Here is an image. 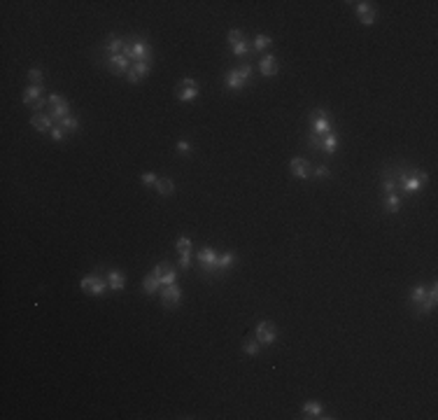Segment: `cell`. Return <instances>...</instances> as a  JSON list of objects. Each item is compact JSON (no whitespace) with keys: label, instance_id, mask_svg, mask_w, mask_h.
<instances>
[{"label":"cell","instance_id":"obj_1","mask_svg":"<svg viewBox=\"0 0 438 420\" xmlns=\"http://www.w3.org/2000/svg\"><path fill=\"white\" fill-rule=\"evenodd\" d=\"M124 56L128 61H149L152 59V49H149V42H145L143 38H135L133 44H126Z\"/></svg>","mask_w":438,"mask_h":420},{"label":"cell","instance_id":"obj_2","mask_svg":"<svg viewBox=\"0 0 438 420\" xmlns=\"http://www.w3.org/2000/svg\"><path fill=\"white\" fill-rule=\"evenodd\" d=\"M310 122H312V133H315V136H324V133L334 131V128H331L334 126V117L328 115L324 108L310 112Z\"/></svg>","mask_w":438,"mask_h":420},{"label":"cell","instance_id":"obj_3","mask_svg":"<svg viewBox=\"0 0 438 420\" xmlns=\"http://www.w3.org/2000/svg\"><path fill=\"white\" fill-rule=\"evenodd\" d=\"M250 75H252V66L245 63V66H240L238 70H231L229 75H226V87L229 89H242L247 84V80H250Z\"/></svg>","mask_w":438,"mask_h":420},{"label":"cell","instance_id":"obj_4","mask_svg":"<svg viewBox=\"0 0 438 420\" xmlns=\"http://www.w3.org/2000/svg\"><path fill=\"white\" fill-rule=\"evenodd\" d=\"M310 145L319 147L322 152H326V154H334L336 147H338V136H336L334 131L324 133V136H315V133H312V136H310Z\"/></svg>","mask_w":438,"mask_h":420},{"label":"cell","instance_id":"obj_5","mask_svg":"<svg viewBox=\"0 0 438 420\" xmlns=\"http://www.w3.org/2000/svg\"><path fill=\"white\" fill-rule=\"evenodd\" d=\"M429 180V175L424 171H420V168H415L413 173H408L405 175V180H403V187L399 189L401 194H415L417 189L422 187V182H427Z\"/></svg>","mask_w":438,"mask_h":420},{"label":"cell","instance_id":"obj_6","mask_svg":"<svg viewBox=\"0 0 438 420\" xmlns=\"http://www.w3.org/2000/svg\"><path fill=\"white\" fill-rule=\"evenodd\" d=\"M278 338V327L273 325L270 320H263L257 325V341L263 343V346H270Z\"/></svg>","mask_w":438,"mask_h":420},{"label":"cell","instance_id":"obj_7","mask_svg":"<svg viewBox=\"0 0 438 420\" xmlns=\"http://www.w3.org/2000/svg\"><path fill=\"white\" fill-rule=\"evenodd\" d=\"M79 285H82V292H87V294H103L110 287L107 280L98 278V276H84Z\"/></svg>","mask_w":438,"mask_h":420},{"label":"cell","instance_id":"obj_8","mask_svg":"<svg viewBox=\"0 0 438 420\" xmlns=\"http://www.w3.org/2000/svg\"><path fill=\"white\" fill-rule=\"evenodd\" d=\"M49 103H51V115L49 117L54 122H61V119H66V117L70 115V105L61 98L59 94H49Z\"/></svg>","mask_w":438,"mask_h":420},{"label":"cell","instance_id":"obj_9","mask_svg":"<svg viewBox=\"0 0 438 420\" xmlns=\"http://www.w3.org/2000/svg\"><path fill=\"white\" fill-rule=\"evenodd\" d=\"M182 299V290L177 287L175 282L173 285H166L163 290H161V304L166 306V308H175L177 304H180Z\"/></svg>","mask_w":438,"mask_h":420},{"label":"cell","instance_id":"obj_10","mask_svg":"<svg viewBox=\"0 0 438 420\" xmlns=\"http://www.w3.org/2000/svg\"><path fill=\"white\" fill-rule=\"evenodd\" d=\"M198 84L194 82L191 77H184L182 80V84H180V89H177V98L182 100V103H189V100H194L198 96Z\"/></svg>","mask_w":438,"mask_h":420},{"label":"cell","instance_id":"obj_11","mask_svg":"<svg viewBox=\"0 0 438 420\" xmlns=\"http://www.w3.org/2000/svg\"><path fill=\"white\" fill-rule=\"evenodd\" d=\"M198 264L205 269V271H219V257L214 254L212 248H205L198 252Z\"/></svg>","mask_w":438,"mask_h":420},{"label":"cell","instance_id":"obj_12","mask_svg":"<svg viewBox=\"0 0 438 420\" xmlns=\"http://www.w3.org/2000/svg\"><path fill=\"white\" fill-rule=\"evenodd\" d=\"M107 68H110L112 75H126L128 68H131V63H128V59L124 54H117V56H110Z\"/></svg>","mask_w":438,"mask_h":420},{"label":"cell","instance_id":"obj_13","mask_svg":"<svg viewBox=\"0 0 438 420\" xmlns=\"http://www.w3.org/2000/svg\"><path fill=\"white\" fill-rule=\"evenodd\" d=\"M149 75V61H135L131 68H128V82L138 84L143 77Z\"/></svg>","mask_w":438,"mask_h":420},{"label":"cell","instance_id":"obj_14","mask_svg":"<svg viewBox=\"0 0 438 420\" xmlns=\"http://www.w3.org/2000/svg\"><path fill=\"white\" fill-rule=\"evenodd\" d=\"M154 273H156V276H159V280H161V285H173V282H175V269H173V266L170 264H156L154 266Z\"/></svg>","mask_w":438,"mask_h":420},{"label":"cell","instance_id":"obj_15","mask_svg":"<svg viewBox=\"0 0 438 420\" xmlns=\"http://www.w3.org/2000/svg\"><path fill=\"white\" fill-rule=\"evenodd\" d=\"M229 42H231V49H233V54L236 56H245L247 54V44H245V38H242L240 31H231Z\"/></svg>","mask_w":438,"mask_h":420},{"label":"cell","instance_id":"obj_16","mask_svg":"<svg viewBox=\"0 0 438 420\" xmlns=\"http://www.w3.org/2000/svg\"><path fill=\"white\" fill-rule=\"evenodd\" d=\"M289 168H291V173H294L298 180H306V177H310V164H308L306 159H291V164H289Z\"/></svg>","mask_w":438,"mask_h":420},{"label":"cell","instance_id":"obj_17","mask_svg":"<svg viewBox=\"0 0 438 420\" xmlns=\"http://www.w3.org/2000/svg\"><path fill=\"white\" fill-rule=\"evenodd\" d=\"M51 119L49 115H42V112H35L33 117H31V124H33V128H38L40 133H47V131H51Z\"/></svg>","mask_w":438,"mask_h":420},{"label":"cell","instance_id":"obj_18","mask_svg":"<svg viewBox=\"0 0 438 420\" xmlns=\"http://www.w3.org/2000/svg\"><path fill=\"white\" fill-rule=\"evenodd\" d=\"M126 38H121V35H110L107 38V51L112 56L117 54H124V49H126Z\"/></svg>","mask_w":438,"mask_h":420},{"label":"cell","instance_id":"obj_19","mask_svg":"<svg viewBox=\"0 0 438 420\" xmlns=\"http://www.w3.org/2000/svg\"><path fill=\"white\" fill-rule=\"evenodd\" d=\"M357 14H359V19H362L364 26H371L373 17H375V12H373L371 3H357Z\"/></svg>","mask_w":438,"mask_h":420},{"label":"cell","instance_id":"obj_20","mask_svg":"<svg viewBox=\"0 0 438 420\" xmlns=\"http://www.w3.org/2000/svg\"><path fill=\"white\" fill-rule=\"evenodd\" d=\"M259 70H261V75H266V77H273L275 72H278V61H275V56H263L261 61H259Z\"/></svg>","mask_w":438,"mask_h":420},{"label":"cell","instance_id":"obj_21","mask_svg":"<svg viewBox=\"0 0 438 420\" xmlns=\"http://www.w3.org/2000/svg\"><path fill=\"white\" fill-rule=\"evenodd\" d=\"M436 301H438V287L436 282L431 285V290H427V299H424V304L420 306V313H429V310L436 308Z\"/></svg>","mask_w":438,"mask_h":420},{"label":"cell","instance_id":"obj_22","mask_svg":"<svg viewBox=\"0 0 438 420\" xmlns=\"http://www.w3.org/2000/svg\"><path fill=\"white\" fill-rule=\"evenodd\" d=\"M107 285H110V290L119 292V290H124V285H126V276L119 273V271H110L107 273Z\"/></svg>","mask_w":438,"mask_h":420},{"label":"cell","instance_id":"obj_23","mask_svg":"<svg viewBox=\"0 0 438 420\" xmlns=\"http://www.w3.org/2000/svg\"><path fill=\"white\" fill-rule=\"evenodd\" d=\"M40 94H42V89H40V87H28L26 91H23V105H28V108L33 105V108H35V105L42 100V98H40Z\"/></svg>","mask_w":438,"mask_h":420},{"label":"cell","instance_id":"obj_24","mask_svg":"<svg viewBox=\"0 0 438 420\" xmlns=\"http://www.w3.org/2000/svg\"><path fill=\"white\" fill-rule=\"evenodd\" d=\"M161 287V280H159V276H156V273H149L147 278H145L143 280V292H147V294H154L156 292V290Z\"/></svg>","mask_w":438,"mask_h":420},{"label":"cell","instance_id":"obj_25","mask_svg":"<svg viewBox=\"0 0 438 420\" xmlns=\"http://www.w3.org/2000/svg\"><path fill=\"white\" fill-rule=\"evenodd\" d=\"M303 413H306V418H331V415H322V406L317 402H308L303 406Z\"/></svg>","mask_w":438,"mask_h":420},{"label":"cell","instance_id":"obj_26","mask_svg":"<svg viewBox=\"0 0 438 420\" xmlns=\"http://www.w3.org/2000/svg\"><path fill=\"white\" fill-rule=\"evenodd\" d=\"M156 192H159L161 196H170V194L175 192V185H173V180H168V177H159V180H156Z\"/></svg>","mask_w":438,"mask_h":420},{"label":"cell","instance_id":"obj_27","mask_svg":"<svg viewBox=\"0 0 438 420\" xmlns=\"http://www.w3.org/2000/svg\"><path fill=\"white\" fill-rule=\"evenodd\" d=\"M410 299H413V304L420 308V306L424 304V299H427V287H424V285H415V287H413Z\"/></svg>","mask_w":438,"mask_h":420},{"label":"cell","instance_id":"obj_28","mask_svg":"<svg viewBox=\"0 0 438 420\" xmlns=\"http://www.w3.org/2000/svg\"><path fill=\"white\" fill-rule=\"evenodd\" d=\"M385 208H387L389 213H396V210L401 208V196L399 194H387V196H385Z\"/></svg>","mask_w":438,"mask_h":420},{"label":"cell","instance_id":"obj_29","mask_svg":"<svg viewBox=\"0 0 438 420\" xmlns=\"http://www.w3.org/2000/svg\"><path fill=\"white\" fill-rule=\"evenodd\" d=\"M382 192L385 194H396V177H394V173H387V177L382 180Z\"/></svg>","mask_w":438,"mask_h":420},{"label":"cell","instance_id":"obj_30","mask_svg":"<svg viewBox=\"0 0 438 420\" xmlns=\"http://www.w3.org/2000/svg\"><path fill=\"white\" fill-rule=\"evenodd\" d=\"M59 124H61V128H63V131H70V133H72V131H77V126H79V122H77V117H70V115H68L66 119H61Z\"/></svg>","mask_w":438,"mask_h":420},{"label":"cell","instance_id":"obj_31","mask_svg":"<svg viewBox=\"0 0 438 420\" xmlns=\"http://www.w3.org/2000/svg\"><path fill=\"white\" fill-rule=\"evenodd\" d=\"M233 261H236V254H233V252L222 254V257H219V271H224V269H229V266L233 264Z\"/></svg>","mask_w":438,"mask_h":420},{"label":"cell","instance_id":"obj_32","mask_svg":"<svg viewBox=\"0 0 438 420\" xmlns=\"http://www.w3.org/2000/svg\"><path fill=\"white\" fill-rule=\"evenodd\" d=\"M254 49H266V47H270V38L268 35H257V38H254V44H252Z\"/></svg>","mask_w":438,"mask_h":420},{"label":"cell","instance_id":"obj_33","mask_svg":"<svg viewBox=\"0 0 438 420\" xmlns=\"http://www.w3.org/2000/svg\"><path fill=\"white\" fill-rule=\"evenodd\" d=\"M242 350H245L247 355H257L259 350H261V343L259 341H245L242 343Z\"/></svg>","mask_w":438,"mask_h":420},{"label":"cell","instance_id":"obj_34","mask_svg":"<svg viewBox=\"0 0 438 420\" xmlns=\"http://www.w3.org/2000/svg\"><path fill=\"white\" fill-rule=\"evenodd\" d=\"M175 248L180 250V252H191V241H189V238H184V236H180L175 241Z\"/></svg>","mask_w":438,"mask_h":420},{"label":"cell","instance_id":"obj_35","mask_svg":"<svg viewBox=\"0 0 438 420\" xmlns=\"http://www.w3.org/2000/svg\"><path fill=\"white\" fill-rule=\"evenodd\" d=\"M28 80H31V82L38 87V84L42 82V72H40L38 68H31V70H28Z\"/></svg>","mask_w":438,"mask_h":420},{"label":"cell","instance_id":"obj_36","mask_svg":"<svg viewBox=\"0 0 438 420\" xmlns=\"http://www.w3.org/2000/svg\"><path fill=\"white\" fill-rule=\"evenodd\" d=\"M189 254H191V252H180V264H177V266H180L182 271H186V269H189Z\"/></svg>","mask_w":438,"mask_h":420},{"label":"cell","instance_id":"obj_37","mask_svg":"<svg viewBox=\"0 0 438 420\" xmlns=\"http://www.w3.org/2000/svg\"><path fill=\"white\" fill-rule=\"evenodd\" d=\"M156 180H159V177L154 175V173H143V182L145 185H156Z\"/></svg>","mask_w":438,"mask_h":420},{"label":"cell","instance_id":"obj_38","mask_svg":"<svg viewBox=\"0 0 438 420\" xmlns=\"http://www.w3.org/2000/svg\"><path fill=\"white\" fill-rule=\"evenodd\" d=\"M49 133H51V140H56V143H59V140H61V138H63V128H61V126H56V128H51V131H49Z\"/></svg>","mask_w":438,"mask_h":420},{"label":"cell","instance_id":"obj_39","mask_svg":"<svg viewBox=\"0 0 438 420\" xmlns=\"http://www.w3.org/2000/svg\"><path fill=\"white\" fill-rule=\"evenodd\" d=\"M315 175H317V177H328V175H331V171H328V166H319Z\"/></svg>","mask_w":438,"mask_h":420},{"label":"cell","instance_id":"obj_40","mask_svg":"<svg viewBox=\"0 0 438 420\" xmlns=\"http://www.w3.org/2000/svg\"><path fill=\"white\" fill-rule=\"evenodd\" d=\"M189 143H184V140H180V143H177V152H182V154H186V152H189Z\"/></svg>","mask_w":438,"mask_h":420}]
</instances>
